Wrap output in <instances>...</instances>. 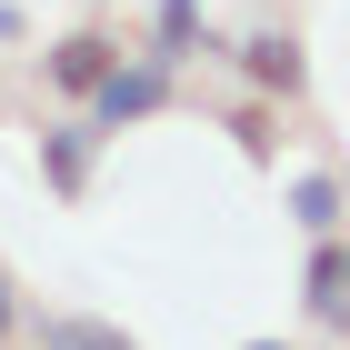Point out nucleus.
<instances>
[{
  "label": "nucleus",
  "instance_id": "1",
  "mask_svg": "<svg viewBox=\"0 0 350 350\" xmlns=\"http://www.w3.org/2000/svg\"><path fill=\"white\" fill-rule=\"evenodd\" d=\"M170 90H180V70H161L150 51H120V60L100 70V90L81 100V120H90L100 140H120V131H140L150 110H170Z\"/></svg>",
  "mask_w": 350,
  "mask_h": 350
},
{
  "label": "nucleus",
  "instance_id": "2",
  "mask_svg": "<svg viewBox=\"0 0 350 350\" xmlns=\"http://www.w3.org/2000/svg\"><path fill=\"white\" fill-rule=\"evenodd\" d=\"M110 60H120V40H110L100 21H81V30H60L51 51H40V81L60 90V100H90V90H100V70Z\"/></svg>",
  "mask_w": 350,
  "mask_h": 350
},
{
  "label": "nucleus",
  "instance_id": "3",
  "mask_svg": "<svg viewBox=\"0 0 350 350\" xmlns=\"http://www.w3.org/2000/svg\"><path fill=\"white\" fill-rule=\"evenodd\" d=\"M230 60H241V81L260 90V100H300V90H310V51H300V30H250Z\"/></svg>",
  "mask_w": 350,
  "mask_h": 350
},
{
  "label": "nucleus",
  "instance_id": "4",
  "mask_svg": "<svg viewBox=\"0 0 350 350\" xmlns=\"http://www.w3.org/2000/svg\"><path fill=\"white\" fill-rule=\"evenodd\" d=\"M140 51L161 60V70H190V60H220L230 40L200 21V0H150V40H140Z\"/></svg>",
  "mask_w": 350,
  "mask_h": 350
},
{
  "label": "nucleus",
  "instance_id": "5",
  "mask_svg": "<svg viewBox=\"0 0 350 350\" xmlns=\"http://www.w3.org/2000/svg\"><path fill=\"white\" fill-rule=\"evenodd\" d=\"M90 170H100V131L90 120H40V180L60 200H90Z\"/></svg>",
  "mask_w": 350,
  "mask_h": 350
},
{
  "label": "nucleus",
  "instance_id": "6",
  "mask_svg": "<svg viewBox=\"0 0 350 350\" xmlns=\"http://www.w3.org/2000/svg\"><path fill=\"white\" fill-rule=\"evenodd\" d=\"M300 300H310V321H321V330H340V321H350V250H340V230H330V241H310Z\"/></svg>",
  "mask_w": 350,
  "mask_h": 350
},
{
  "label": "nucleus",
  "instance_id": "7",
  "mask_svg": "<svg viewBox=\"0 0 350 350\" xmlns=\"http://www.w3.org/2000/svg\"><path fill=\"white\" fill-rule=\"evenodd\" d=\"M21 330L40 350H140L120 321H90V310H21Z\"/></svg>",
  "mask_w": 350,
  "mask_h": 350
},
{
  "label": "nucleus",
  "instance_id": "8",
  "mask_svg": "<svg viewBox=\"0 0 350 350\" xmlns=\"http://www.w3.org/2000/svg\"><path fill=\"white\" fill-rule=\"evenodd\" d=\"M291 220L310 241H330V230H340V180H330V170H300L291 180Z\"/></svg>",
  "mask_w": 350,
  "mask_h": 350
},
{
  "label": "nucleus",
  "instance_id": "9",
  "mask_svg": "<svg viewBox=\"0 0 350 350\" xmlns=\"http://www.w3.org/2000/svg\"><path fill=\"white\" fill-rule=\"evenodd\" d=\"M270 110H280V100H230V140H241L250 161H280V140H270Z\"/></svg>",
  "mask_w": 350,
  "mask_h": 350
},
{
  "label": "nucleus",
  "instance_id": "10",
  "mask_svg": "<svg viewBox=\"0 0 350 350\" xmlns=\"http://www.w3.org/2000/svg\"><path fill=\"white\" fill-rule=\"evenodd\" d=\"M21 310H30V300H21V280H10V270H0V350L21 340Z\"/></svg>",
  "mask_w": 350,
  "mask_h": 350
},
{
  "label": "nucleus",
  "instance_id": "11",
  "mask_svg": "<svg viewBox=\"0 0 350 350\" xmlns=\"http://www.w3.org/2000/svg\"><path fill=\"white\" fill-rule=\"evenodd\" d=\"M10 40H30V21H21V0H0V51Z\"/></svg>",
  "mask_w": 350,
  "mask_h": 350
},
{
  "label": "nucleus",
  "instance_id": "12",
  "mask_svg": "<svg viewBox=\"0 0 350 350\" xmlns=\"http://www.w3.org/2000/svg\"><path fill=\"white\" fill-rule=\"evenodd\" d=\"M241 350H291V340H241Z\"/></svg>",
  "mask_w": 350,
  "mask_h": 350
}]
</instances>
